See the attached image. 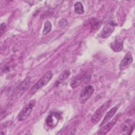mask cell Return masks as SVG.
<instances>
[{"instance_id": "1", "label": "cell", "mask_w": 135, "mask_h": 135, "mask_svg": "<svg viewBox=\"0 0 135 135\" xmlns=\"http://www.w3.org/2000/svg\"><path fill=\"white\" fill-rule=\"evenodd\" d=\"M53 76V73L52 71H49L46 72L40 79L31 88L29 91V94L32 95L34 94L37 90L43 88L51 80Z\"/></svg>"}, {"instance_id": "2", "label": "cell", "mask_w": 135, "mask_h": 135, "mask_svg": "<svg viewBox=\"0 0 135 135\" xmlns=\"http://www.w3.org/2000/svg\"><path fill=\"white\" fill-rule=\"evenodd\" d=\"M111 104V100H108L100 107H99L95 111L91 118V121L93 124L97 123L102 118L107 109Z\"/></svg>"}, {"instance_id": "3", "label": "cell", "mask_w": 135, "mask_h": 135, "mask_svg": "<svg viewBox=\"0 0 135 135\" xmlns=\"http://www.w3.org/2000/svg\"><path fill=\"white\" fill-rule=\"evenodd\" d=\"M31 83V78L27 76L14 90L12 93V97L14 99H17L21 97L25 92L28 89Z\"/></svg>"}, {"instance_id": "4", "label": "cell", "mask_w": 135, "mask_h": 135, "mask_svg": "<svg viewBox=\"0 0 135 135\" xmlns=\"http://www.w3.org/2000/svg\"><path fill=\"white\" fill-rule=\"evenodd\" d=\"M36 103L35 100H32L30 102L25 105L19 112L18 114V120L20 121L25 120L30 114L33 107L35 106Z\"/></svg>"}, {"instance_id": "5", "label": "cell", "mask_w": 135, "mask_h": 135, "mask_svg": "<svg viewBox=\"0 0 135 135\" xmlns=\"http://www.w3.org/2000/svg\"><path fill=\"white\" fill-rule=\"evenodd\" d=\"M93 86L89 85L84 86L81 90L79 95V101L81 104H84L92 96L94 92Z\"/></svg>"}, {"instance_id": "6", "label": "cell", "mask_w": 135, "mask_h": 135, "mask_svg": "<svg viewBox=\"0 0 135 135\" xmlns=\"http://www.w3.org/2000/svg\"><path fill=\"white\" fill-rule=\"evenodd\" d=\"M119 117V115H117L112 120H111L109 122L108 121L107 123H106L105 124L101 126V128L98 131L97 134L99 135H102V134H105L106 133H107V132H109L111 129V128L114 126V124L116 123Z\"/></svg>"}, {"instance_id": "7", "label": "cell", "mask_w": 135, "mask_h": 135, "mask_svg": "<svg viewBox=\"0 0 135 135\" xmlns=\"http://www.w3.org/2000/svg\"><path fill=\"white\" fill-rule=\"evenodd\" d=\"M116 26L117 24L114 22L111 21L109 22L105 26H104L102 30L101 31L100 33L101 37L105 38L109 37L114 31Z\"/></svg>"}, {"instance_id": "8", "label": "cell", "mask_w": 135, "mask_h": 135, "mask_svg": "<svg viewBox=\"0 0 135 135\" xmlns=\"http://www.w3.org/2000/svg\"><path fill=\"white\" fill-rule=\"evenodd\" d=\"M60 115L59 113L53 112L48 115L46 119V123L50 127H54L56 126L60 119Z\"/></svg>"}, {"instance_id": "9", "label": "cell", "mask_w": 135, "mask_h": 135, "mask_svg": "<svg viewBox=\"0 0 135 135\" xmlns=\"http://www.w3.org/2000/svg\"><path fill=\"white\" fill-rule=\"evenodd\" d=\"M133 62V57L131 54L129 52L126 54L123 59L121 61L119 68L121 70H124L128 68Z\"/></svg>"}, {"instance_id": "10", "label": "cell", "mask_w": 135, "mask_h": 135, "mask_svg": "<svg viewBox=\"0 0 135 135\" xmlns=\"http://www.w3.org/2000/svg\"><path fill=\"white\" fill-rule=\"evenodd\" d=\"M88 75H86L84 73H81L79 75H76L71 82L70 85L74 89L76 87H78L82 82H83L85 80V79L87 77Z\"/></svg>"}, {"instance_id": "11", "label": "cell", "mask_w": 135, "mask_h": 135, "mask_svg": "<svg viewBox=\"0 0 135 135\" xmlns=\"http://www.w3.org/2000/svg\"><path fill=\"white\" fill-rule=\"evenodd\" d=\"M118 110V107L117 106L114 107L113 108H112L105 114V115L104 116L103 120L102 121V122H101L100 124V127H101V126H102L103 125H104V124H105L106 123H107L108 121H109L110 120V119L113 117V115H114V114L116 113L117 111Z\"/></svg>"}, {"instance_id": "12", "label": "cell", "mask_w": 135, "mask_h": 135, "mask_svg": "<svg viewBox=\"0 0 135 135\" xmlns=\"http://www.w3.org/2000/svg\"><path fill=\"white\" fill-rule=\"evenodd\" d=\"M134 129V122L131 123V120H128L124 124L122 128V133L130 134Z\"/></svg>"}, {"instance_id": "13", "label": "cell", "mask_w": 135, "mask_h": 135, "mask_svg": "<svg viewBox=\"0 0 135 135\" xmlns=\"http://www.w3.org/2000/svg\"><path fill=\"white\" fill-rule=\"evenodd\" d=\"M123 42L120 39L117 38L113 42L111 43L110 46L113 51L118 52L121 51L123 49Z\"/></svg>"}, {"instance_id": "14", "label": "cell", "mask_w": 135, "mask_h": 135, "mask_svg": "<svg viewBox=\"0 0 135 135\" xmlns=\"http://www.w3.org/2000/svg\"><path fill=\"white\" fill-rule=\"evenodd\" d=\"M70 73H71L69 69H66L64 70L59 75L57 81H56L55 82L56 85H57L60 83H62L63 82H64V81H65V80H66L69 77Z\"/></svg>"}, {"instance_id": "15", "label": "cell", "mask_w": 135, "mask_h": 135, "mask_svg": "<svg viewBox=\"0 0 135 135\" xmlns=\"http://www.w3.org/2000/svg\"><path fill=\"white\" fill-rule=\"evenodd\" d=\"M74 11L78 14H82L84 13V7L81 2H77L74 4Z\"/></svg>"}, {"instance_id": "16", "label": "cell", "mask_w": 135, "mask_h": 135, "mask_svg": "<svg viewBox=\"0 0 135 135\" xmlns=\"http://www.w3.org/2000/svg\"><path fill=\"white\" fill-rule=\"evenodd\" d=\"M52 30V24L50 21H46L44 25L42 33L43 35L47 34Z\"/></svg>"}, {"instance_id": "17", "label": "cell", "mask_w": 135, "mask_h": 135, "mask_svg": "<svg viewBox=\"0 0 135 135\" xmlns=\"http://www.w3.org/2000/svg\"><path fill=\"white\" fill-rule=\"evenodd\" d=\"M6 28V25L5 23H2L1 24V35H2Z\"/></svg>"}]
</instances>
